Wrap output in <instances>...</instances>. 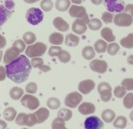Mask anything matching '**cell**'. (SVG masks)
Returning <instances> with one entry per match:
<instances>
[{
	"label": "cell",
	"mask_w": 133,
	"mask_h": 129,
	"mask_svg": "<svg viewBox=\"0 0 133 129\" xmlns=\"http://www.w3.org/2000/svg\"><path fill=\"white\" fill-rule=\"evenodd\" d=\"M6 77L16 84H21L28 79L32 70L31 62L25 55L19 56L17 59L5 66Z\"/></svg>",
	"instance_id": "1"
},
{
	"label": "cell",
	"mask_w": 133,
	"mask_h": 129,
	"mask_svg": "<svg viewBox=\"0 0 133 129\" xmlns=\"http://www.w3.org/2000/svg\"><path fill=\"white\" fill-rule=\"evenodd\" d=\"M47 45L42 42H36L29 45L25 50V55L29 58L40 57L44 55L47 50Z\"/></svg>",
	"instance_id": "2"
},
{
	"label": "cell",
	"mask_w": 133,
	"mask_h": 129,
	"mask_svg": "<svg viewBox=\"0 0 133 129\" xmlns=\"http://www.w3.org/2000/svg\"><path fill=\"white\" fill-rule=\"evenodd\" d=\"M43 12L38 8L32 7L28 9L25 14V18L27 22L32 25H36L44 19Z\"/></svg>",
	"instance_id": "3"
},
{
	"label": "cell",
	"mask_w": 133,
	"mask_h": 129,
	"mask_svg": "<svg viewBox=\"0 0 133 129\" xmlns=\"http://www.w3.org/2000/svg\"><path fill=\"white\" fill-rule=\"evenodd\" d=\"M103 4L111 13L122 12L125 8L124 0H103Z\"/></svg>",
	"instance_id": "4"
},
{
	"label": "cell",
	"mask_w": 133,
	"mask_h": 129,
	"mask_svg": "<svg viewBox=\"0 0 133 129\" xmlns=\"http://www.w3.org/2000/svg\"><path fill=\"white\" fill-rule=\"evenodd\" d=\"M69 14L72 18L83 19L87 24H88L90 20L87 12V10L83 6H77L75 5H72L69 9Z\"/></svg>",
	"instance_id": "5"
},
{
	"label": "cell",
	"mask_w": 133,
	"mask_h": 129,
	"mask_svg": "<svg viewBox=\"0 0 133 129\" xmlns=\"http://www.w3.org/2000/svg\"><path fill=\"white\" fill-rule=\"evenodd\" d=\"M16 123L19 126L25 125L27 127H33L36 123V118L34 114H26L25 113H19L15 120Z\"/></svg>",
	"instance_id": "6"
},
{
	"label": "cell",
	"mask_w": 133,
	"mask_h": 129,
	"mask_svg": "<svg viewBox=\"0 0 133 129\" xmlns=\"http://www.w3.org/2000/svg\"><path fill=\"white\" fill-rule=\"evenodd\" d=\"M133 17L126 12H120L114 17V23L119 27H129L133 23Z\"/></svg>",
	"instance_id": "7"
},
{
	"label": "cell",
	"mask_w": 133,
	"mask_h": 129,
	"mask_svg": "<svg viewBox=\"0 0 133 129\" xmlns=\"http://www.w3.org/2000/svg\"><path fill=\"white\" fill-rule=\"evenodd\" d=\"M97 91L100 95L101 99L103 102L107 103L112 99V87L106 82L101 83L97 87Z\"/></svg>",
	"instance_id": "8"
},
{
	"label": "cell",
	"mask_w": 133,
	"mask_h": 129,
	"mask_svg": "<svg viewBox=\"0 0 133 129\" xmlns=\"http://www.w3.org/2000/svg\"><path fill=\"white\" fill-rule=\"evenodd\" d=\"M22 106L31 110H35L40 106V101L35 96L25 94L22 97L20 101Z\"/></svg>",
	"instance_id": "9"
},
{
	"label": "cell",
	"mask_w": 133,
	"mask_h": 129,
	"mask_svg": "<svg viewBox=\"0 0 133 129\" xmlns=\"http://www.w3.org/2000/svg\"><path fill=\"white\" fill-rule=\"evenodd\" d=\"M83 100V96L77 92H73L66 96L64 104L66 106L71 108H75L80 104Z\"/></svg>",
	"instance_id": "10"
},
{
	"label": "cell",
	"mask_w": 133,
	"mask_h": 129,
	"mask_svg": "<svg viewBox=\"0 0 133 129\" xmlns=\"http://www.w3.org/2000/svg\"><path fill=\"white\" fill-rule=\"evenodd\" d=\"M105 125L103 122L97 116H90L86 119L84 121L85 129H103Z\"/></svg>",
	"instance_id": "11"
},
{
	"label": "cell",
	"mask_w": 133,
	"mask_h": 129,
	"mask_svg": "<svg viewBox=\"0 0 133 129\" xmlns=\"http://www.w3.org/2000/svg\"><path fill=\"white\" fill-rule=\"evenodd\" d=\"M91 70L100 74H103L107 71L108 64L106 61L99 59H95L90 63Z\"/></svg>",
	"instance_id": "12"
},
{
	"label": "cell",
	"mask_w": 133,
	"mask_h": 129,
	"mask_svg": "<svg viewBox=\"0 0 133 129\" xmlns=\"http://www.w3.org/2000/svg\"><path fill=\"white\" fill-rule=\"evenodd\" d=\"M19 54H20V51L15 47L12 46V47L9 48L5 51V55H4L3 63L5 64H10V62L17 59L20 56Z\"/></svg>",
	"instance_id": "13"
},
{
	"label": "cell",
	"mask_w": 133,
	"mask_h": 129,
	"mask_svg": "<svg viewBox=\"0 0 133 129\" xmlns=\"http://www.w3.org/2000/svg\"><path fill=\"white\" fill-rule=\"evenodd\" d=\"M96 84L94 81L91 79H87V80H83L80 82L78 86L79 92H81L83 94L87 95L90 93L92 90L95 88Z\"/></svg>",
	"instance_id": "14"
},
{
	"label": "cell",
	"mask_w": 133,
	"mask_h": 129,
	"mask_svg": "<svg viewBox=\"0 0 133 129\" xmlns=\"http://www.w3.org/2000/svg\"><path fill=\"white\" fill-rule=\"evenodd\" d=\"M72 31L77 35H83L87 31V25L83 19H76L72 25Z\"/></svg>",
	"instance_id": "15"
},
{
	"label": "cell",
	"mask_w": 133,
	"mask_h": 129,
	"mask_svg": "<svg viewBox=\"0 0 133 129\" xmlns=\"http://www.w3.org/2000/svg\"><path fill=\"white\" fill-rule=\"evenodd\" d=\"M31 66L34 68H38L40 71L44 73L48 72L51 70L50 66L44 64V60L40 57L32 58L31 60Z\"/></svg>",
	"instance_id": "16"
},
{
	"label": "cell",
	"mask_w": 133,
	"mask_h": 129,
	"mask_svg": "<svg viewBox=\"0 0 133 129\" xmlns=\"http://www.w3.org/2000/svg\"><path fill=\"white\" fill-rule=\"evenodd\" d=\"M36 120L37 124L44 123L48 119L49 116V111L46 108L42 107L33 113Z\"/></svg>",
	"instance_id": "17"
},
{
	"label": "cell",
	"mask_w": 133,
	"mask_h": 129,
	"mask_svg": "<svg viewBox=\"0 0 133 129\" xmlns=\"http://www.w3.org/2000/svg\"><path fill=\"white\" fill-rule=\"evenodd\" d=\"M78 110L83 115H89V114H92L95 112V111H96V106L92 103L84 102L83 103L79 106Z\"/></svg>",
	"instance_id": "18"
},
{
	"label": "cell",
	"mask_w": 133,
	"mask_h": 129,
	"mask_svg": "<svg viewBox=\"0 0 133 129\" xmlns=\"http://www.w3.org/2000/svg\"><path fill=\"white\" fill-rule=\"evenodd\" d=\"M53 24L54 27L61 32H66L70 29V25L61 17H57L53 19Z\"/></svg>",
	"instance_id": "19"
},
{
	"label": "cell",
	"mask_w": 133,
	"mask_h": 129,
	"mask_svg": "<svg viewBox=\"0 0 133 129\" xmlns=\"http://www.w3.org/2000/svg\"><path fill=\"white\" fill-rule=\"evenodd\" d=\"M12 12L3 5H0V27L3 25L12 16Z\"/></svg>",
	"instance_id": "20"
},
{
	"label": "cell",
	"mask_w": 133,
	"mask_h": 129,
	"mask_svg": "<svg viewBox=\"0 0 133 129\" xmlns=\"http://www.w3.org/2000/svg\"><path fill=\"white\" fill-rule=\"evenodd\" d=\"M79 41L80 39L79 36L72 33H70L66 35L65 45L68 47H76L79 45Z\"/></svg>",
	"instance_id": "21"
},
{
	"label": "cell",
	"mask_w": 133,
	"mask_h": 129,
	"mask_svg": "<svg viewBox=\"0 0 133 129\" xmlns=\"http://www.w3.org/2000/svg\"><path fill=\"white\" fill-rule=\"evenodd\" d=\"M101 36L104 40L109 42H112L116 40V36L113 34L112 30L109 27H105L101 30Z\"/></svg>",
	"instance_id": "22"
},
{
	"label": "cell",
	"mask_w": 133,
	"mask_h": 129,
	"mask_svg": "<svg viewBox=\"0 0 133 129\" xmlns=\"http://www.w3.org/2000/svg\"><path fill=\"white\" fill-rule=\"evenodd\" d=\"M116 118V114L111 109H106L101 114V118L107 123H110L114 121Z\"/></svg>",
	"instance_id": "23"
},
{
	"label": "cell",
	"mask_w": 133,
	"mask_h": 129,
	"mask_svg": "<svg viewBox=\"0 0 133 129\" xmlns=\"http://www.w3.org/2000/svg\"><path fill=\"white\" fill-rule=\"evenodd\" d=\"M49 41L52 45H61L64 41V36L59 32H53L49 36Z\"/></svg>",
	"instance_id": "24"
},
{
	"label": "cell",
	"mask_w": 133,
	"mask_h": 129,
	"mask_svg": "<svg viewBox=\"0 0 133 129\" xmlns=\"http://www.w3.org/2000/svg\"><path fill=\"white\" fill-rule=\"evenodd\" d=\"M82 56L84 59L90 60L96 56L95 49L92 46H86L82 50Z\"/></svg>",
	"instance_id": "25"
},
{
	"label": "cell",
	"mask_w": 133,
	"mask_h": 129,
	"mask_svg": "<svg viewBox=\"0 0 133 129\" xmlns=\"http://www.w3.org/2000/svg\"><path fill=\"white\" fill-rule=\"evenodd\" d=\"M17 112L13 107H8L3 111V118L8 121H12L16 117Z\"/></svg>",
	"instance_id": "26"
},
{
	"label": "cell",
	"mask_w": 133,
	"mask_h": 129,
	"mask_svg": "<svg viewBox=\"0 0 133 129\" xmlns=\"http://www.w3.org/2000/svg\"><path fill=\"white\" fill-rule=\"evenodd\" d=\"M71 5L70 0H57L55 8L60 12H65L69 9Z\"/></svg>",
	"instance_id": "27"
},
{
	"label": "cell",
	"mask_w": 133,
	"mask_h": 129,
	"mask_svg": "<svg viewBox=\"0 0 133 129\" xmlns=\"http://www.w3.org/2000/svg\"><path fill=\"white\" fill-rule=\"evenodd\" d=\"M23 93H24V92L21 88L13 87L12 88L10 89L9 95H10V97L12 99L17 101V100H19L21 97H22Z\"/></svg>",
	"instance_id": "28"
},
{
	"label": "cell",
	"mask_w": 133,
	"mask_h": 129,
	"mask_svg": "<svg viewBox=\"0 0 133 129\" xmlns=\"http://www.w3.org/2000/svg\"><path fill=\"white\" fill-rule=\"evenodd\" d=\"M120 44L122 47L127 49L133 48V33H130L127 36L123 38L120 40Z\"/></svg>",
	"instance_id": "29"
},
{
	"label": "cell",
	"mask_w": 133,
	"mask_h": 129,
	"mask_svg": "<svg viewBox=\"0 0 133 129\" xmlns=\"http://www.w3.org/2000/svg\"><path fill=\"white\" fill-rule=\"evenodd\" d=\"M73 113L70 110L67 108H61L59 111L58 112V114H57V116L58 118H62V119L65 121H68L70 119H71V118H72Z\"/></svg>",
	"instance_id": "30"
},
{
	"label": "cell",
	"mask_w": 133,
	"mask_h": 129,
	"mask_svg": "<svg viewBox=\"0 0 133 129\" xmlns=\"http://www.w3.org/2000/svg\"><path fill=\"white\" fill-rule=\"evenodd\" d=\"M108 44L103 40H98L94 44V49L97 53H105L107 49Z\"/></svg>",
	"instance_id": "31"
},
{
	"label": "cell",
	"mask_w": 133,
	"mask_h": 129,
	"mask_svg": "<svg viewBox=\"0 0 133 129\" xmlns=\"http://www.w3.org/2000/svg\"><path fill=\"white\" fill-rule=\"evenodd\" d=\"M127 119L125 117L122 116H118L115 121L113 123V126L115 128H120V129H124L127 127Z\"/></svg>",
	"instance_id": "32"
},
{
	"label": "cell",
	"mask_w": 133,
	"mask_h": 129,
	"mask_svg": "<svg viewBox=\"0 0 133 129\" xmlns=\"http://www.w3.org/2000/svg\"><path fill=\"white\" fill-rule=\"evenodd\" d=\"M23 40L27 45H31L36 41V36L33 32L28 31V32H26L23 34Z\"/></svg>",
	"instance_id": "33"
},
{
	"label": "cell",
	"mask_w": 133,
	"mask_h": 129,
	"mask_svg": "<svg viewBox=\"0 0 133 129\" xmlns=\"http://www.w3.org/2000/svg\"><path fill=\"white\" fill-rule=\"evenodd\" d=\"M51 129H68L66 128L65 121L62 118H57L53 121L51 124Z\"/></svg>",
	"instance_id": "34"
},
{
	"label": "cell",
	"mask_w": 133,
	"mask_h": 129,
	"mask_svg": "<svg viewBox=\"0 0 133 129\" xmlns=\"http://www.w3.org/2000/svg\"><path fill=\"white\" fill-rule=\"evenodd\" d=\"M88 25V27L90 30L98 31L102 27V22L100 19H97V18H93V19H91L90 20L89 23Z\"/></svg>",
	"instance_id": "35"
},
{
	"label": "cell",
	"mask_w": 133,
	"mask_h": 129,
	"mask_svg": "<svg viewBox=\"0 0 133 129\" xmlns=\"http://www.w3.org/2000/svg\"><path fill=\"white\" fill-rule=\"evenodd\" d=\"M47 106L51 110H57L61 106V101L56 97H50L47 101Z\"/></svg>",
	"instance_id": "36"
},
{
	"label": "cell",
	"mask_w": 133,
	"mask_h": 129,
	"mask_svg": "<svg viewBox=\"0 0 133 129\" xmlns=\"http://www.w3.org/2000/svg\"><path fill=\"white\" fill-rule=\"evenodd\" d=\"M57 57H58L60 62L64 64L68 63L71 60V55H70V53L68 51L65 50H62Z\"/></svg>",
	"instance_id": "37"
},
{
	"label": "cell",
	"mask_w": 133,
	"mask_h": 129,
	"mask_svg": "<svg viewBox=\"0 0 133 129\" xmlns=\"http://www.w3.org/2000/svg\"><path fill=\"white\" fill-rule=\"evenodd\" d=\"M123 105L127 109L133 108V93H129L124 97L123 101Z\"/></svg>",
	"instance_id": "38"
},
{
	"label": "cell",
	"mask_w": 133,
	"mask_h": 129,
	"mask_svg": "<svg viewBox=\"0 0 133 129\" xmlns=\"http://www.w3.org/2000/svg\"><path fill=\"white\" fill-rule=\"evenodd\" d=\"M119 50V46L117 43H111L107 47V53L108 54L111 56H114L118 53Z\"/></svg>",
	"instance_id": "39"
},
{
	"label": "cell",
	"mask_w": 133,
	"mask_h": 129,
	"mask_svg": "<svg viewBox=\"0 0 133 129\" xmlns=\"http://www.w3.org/2000/svg\"><path fill=\"white\" fill-rule=\"evenodd\" d=\"M40 7L44 11L49 12L53 7V1L51 0H43L40 3Z\"/></svg>",
	"instance_id": "40"
},
{
	"label": "cell",
	"mask_w": 133,
	"mask_h": 129,
	"mask_svg": "<svg viewBox=\"0 0 133 129\" xmlns=\"http://www.w3.org/2000/svg\"><path fill=\"white\" fill-rule=\"evenodd\" d=\"M126 89L123 86H118L115 88L114 90V94L115 96V97H116L117 98H122V97H125V96L126 95Z\"/></svg>",
	"instance_id": "41"
},
{
	"label": "cell",
	"mask_w": 133,
	"mask_h": 129,
	"mask_svg": "<svg viewBox=\"0 0 133 129\" xmlns=\"http://www.w3.org/2000/svg\"><path fill=\"white\" fill-rule=\"evenodd\" d=\"M122 86L124 87L127 91L133 90V79H123L122 82Z\"/></svg>",
	"instance_id": "42"
},
{
	"label": "cell",
	"mask_w": 133,
	"mask_h": 129,
	"mask_svg": "<svg viewBox=\"0 0 133 129\" xmlns=\"http://www.w3.org/2000/svg\"><path fill=\"white\" fill-rule=\"evenodd\" d=\"M37 84L35 83H34V82H31V83H28L25 87L26 92H27L29 93H31V94L36 93V92H37Z\"/></svg>",
	"instance_id": "43"
},
{
	"label": "cell",
	"mask_w": 133,
	"mask_h": 129,
	"mask_svg": "<svg viewBox=\"0 0 133 129\" xmlns=\"http://www.w3.org/2000/svg\"><path fill=\"white\" fill-rule=\"evenodd\" d=\"M113 18H114V15L110 12H105L103 13L102 16H101L102 20L103 21L104 23L107 24L109 23H112Z\"/></svg>",
	"instance_id": "44"
},
{
	"label": "cell",
	"mask_w": 133,
	"mask_h": 129,
	"mask_svg": "<svg viewBox=\"0 0 133 129\" xmlns=\"http://www.w3.org/2000/svg\"><path fill=\"white\" fill-rule=\"evenodd\" d=\"M62 51V47L60 46H51L48 51V54L50 57H56L59 55Z\"/></svg>",
	"instance_id": "45"
},
{
	"label": "cell",
	"mask_w": 133,
	"mask_h": 129,
	"mask_svg": "<svg viewBox=\"0 0 133 129\" xmlns=\"http://www.w3.org/2000/svg\"><path fill=\"white\" fill-rule=\"evenodd\" d=\"M13 47H15L17 49H19V51H20V53L24 51V50L25 49V43L24 42V41H23L22 40H16L12 44Z\"/></svg>",
	"instance_id": "46"
},
{
	"label": "cell",
	"mask_w": 133,
	"mask_h": 129,
	"mask_svg": "<svg viewBox=\"0 0 133 129\" xmlns=\"http://www.w3.org/2000/svg\"><path fill=\"white\" fill-rule=\"evenodd\" d=\"M4 3H5V6L8 10H10V11L14 10L15 3H14L13 0H6Z\"/></svg>",
	"instance_id": "47"
},
{
	"label": "cell",
	"mask_w": 133,
	"mask_h": 129,
	"mask_svg": "<svg viewBox=\"0 0 133 129\" xmlns=\"http://www.w3.org/2000/svg\"><path fill=\"white\" fill-rule=\"evenodd\" d=\"M6 77V68L3 66H0V81H3Z\"/></svg>",
	"instance_id": "48"
},
{
	"label": "cell",
	"mask_w": 133,
	"mask_h": 129,
	"mask_svg": "<svg viewBox=\"0 0 133 129\" xmlns=\"http://www.w3.org/2000/svg\"><path fill=\"white\" fill-rule=\"evenodd\" d=\"M124 12L130 14L133 17V4H128L124 9Z\"/></svg>",
	"instance_id": "49"
},
{
	"label": "cell",
	"mask_w": 133,
	"mask_h": 129,
	"mask_svg": "<svg viewBox=\"0 0 133 129\" xmlns=\"http://www.w3.org/2000/svg\"><path fill=\"white\" fill-rule=\"evenodd\" d=\"M6 40L5 38L1 35H0V49H3L6 46Z\"/></svg>",
	"instance_id": "50"
},
{
	"label": "cell",
	"mask_w": 133,
	"mask_h": 129,
	"mask_svg": "<svg viewBox=\"0 0 133 129\" xmlns=\"http://www.w3.org/2000/svg\"><path fill=\"white\" fill-rule=\"evenodd\" d=\"M7 127V124L4 121L0 119V129H6Z\"/></svg>",
	"instance_id": "51"
},
{
	"label": "cell",
	"mask_w": 133,
	"mask_h": 129,
	"mask_svg": "<svg viewBox=\"0 0 133 129\" xmlns=\"http://www.w3.org/2000/svg\"><path fill=\"white\" fill-rule=\"evenodd\" d=\"M127 63L129 64L132 65L133 66V55H129L127 58Z\"/></svg>",
	"instance_id": "52"
},
{
	"label": "cell",
	"mask_w": 133,
	"mask_h": 129,
	"mask_svg": "<svg viewBox=\"0 0 133 129\" xmlns=\"http://www.w3.org/2000/svg\"><path fill=\"white\" fill-rule=\"evenodd\" d=\"M91 2L96 5H99L103 3V0H90Z\"/></svg>",
	"instance_id": "53"
},
{
	"label": "cell",
	"mask_w": 133,
	"mask_h": 129,
	"mask_svg": "<svg viewBox=\"0 0 133 129\" xmlns=\"http://www.w3.org/2000/svg\"><path fill=\"white\" fill-rule=\"evenodd\" d=\"M24 2H25L26 3H28V4H32V3H35L37 2V1H40V0H23Z\"/></svg>",
	"instance_id": "54"
},
{
	"label": "cell",
	"mask_w": 133,
	"mask_h": 129,
	"mask_svg": "<svg viewBox=\"0 0 133 129\" xmlns=\"http://www.w3.org/2000/svg\"><path fill=\"white\" fill-rule=\"evenodd\" d=\"M71 1L73 3L79 5V4L82 3V1H83V0H71Z\"/></svg>",
	"instance_id": "55"
},
{
	"label": "cell",
	"mask_w": 133,
	"mask_h": 129,
	"mask_svg": "<svg viewBox=\"0 0 133 129\" xmlns=\"http://www.w3.org/2000/svg\"><path fill=\"white\" fill-rule=\"evenodd\" d=\"M130 119H131V121H133V110L131 112V114H130Z\"/></svg>",
	"instance_id": "56"
},
{
	"label": "cell",
	"mask_w": 133,
	"mask_h": 129,
	"mask_svg": "<svg viewBox=\"0 0 133 129\" xmlns=\"http://www.w3.org/2000/svg\"><path fill=\"white\" fill-rule=\"evenodd\" d=\"M2 56H3V51L0 50V62H1V60H2Z\"/></svg>",
	"instance_id": "57"
},
{
	"label": "cell",
	"mask_w": 133,
	"mask_h": 129,
	"mask_svg": "<svg viewBox=\"0 0 133 129\" xmlns=\"http://www.w3.org/2000/svg\"><path fill=\"white\" fill-rule=\"evenodd\" d=\"M22 129H28V128H22Z\"/></svg>",
	"instance_id": "58"
}]
</instances>
